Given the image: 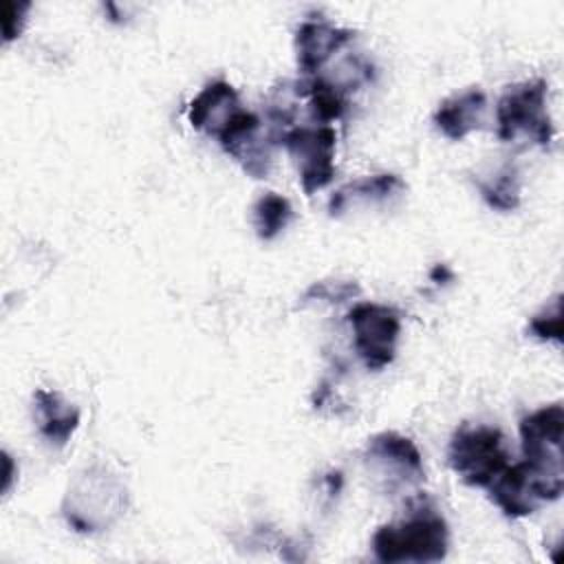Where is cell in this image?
I'll return each instance as SVG.
<instances>
[{
	"instance_id": "obj_9",
	"label": "cell",
	"mask_w": 564,
	"mask_h": 564,
	"mask_svg": "<svg viewBox=\"0 0 564 564\" xmlns=\"http://www.w3.org/2000/svg\"><path fill=\"white\" fill-rule=\"evenodd\" d=\"M562 436H564L562 403L544 405L520 419V441H522L524 460L546 471L549 476H557V478H564Z\"/></svg>"
},
{
	"instance_id": "obj_12",
	"label": "cell",
	"mask_w": 564,
	"mask_h": 564,
	"mask_svg": "<svg viewBox=\"0 0 564 564\" xmlns=\"http://www.w3.org/2000/svg\"><path fill=\"white\" fill-rule=\"evenodd\" d=\"M240 97L236 88L225 79H214L203 86V90L192 99L187 108V119L192 128L218 137L223 128L240 112Z\"/></svg>"
},
{
	"instance_id": "obj_21",
	"label": "cell",
	"mask_w": 564,
	"mask_h": 564,
	"mask_svg": "<svg viewBox=\"0 0 564 564\" xmlns=\"http://www.w3.org/2000/svg\"><path fill=\"white\" fill-rule=\"evenodd\" d=\"M29 9V0H0V29L4 42H11L22 33Z\"/></svg>"
},
{
	"instance_id": "obj_15",
	"label": "cell",
	"mask_w": 564,
	"mask_h": 564,
	"mask_svg": "<svg viewBox=\"0 0 564 564\" xmlns=\"http://www.w3.org/2000/svg\"><path fill=\"white\" fill-rule=\"evenodd\" d=\"M405 189V183L401 181L399 174L392 172H381L372 176L357 178L352 183L341 185L328 200V214L330 216H341L350 205L357 203H370V200H386L399 192Z\"/></svg>"
},
{
	"instance_id": "obj_13",
	"label": "cell",
	"mask_w": 564,
	"mask_h": 564,
	"mask_svg": "<svg viewBox=\"0 0 564 564\" xmlns=\"http://www.w3.org/2000/svg\"><path fill=\"white\" fill-rule=\"evenodd\" d=\"M485 110H487L485 93L480 88H469L445 99L434 112V123L447 139L460 141L471 130H478L482 126Z\"/></svg>"
},
{
	"instance_id": "obj_20",
	"label": "cell",
	"mask_w": 564,
	"mask_h": 564,
	"mask_svg": "<svg viewBox=\"0 0 564 564\" xmlns=\"http://www.w3.org/2000/svg\"><path fill=\"white\" fill-rule=\"evenodd\" d=\"M355 295H359V284L355 280H319L304 291L302 302H346Z\"/></svg>"
},
{
	"instance_id": "obj_17",
	"label": "cell",
	"mask_w": 564,
	"mask_h": 564,
	"mask_svg": "<svg viewBox=\"0 0 564 564\" xmlns=\"http://www.w3.org/2000/svg\"><path fill=\"white\" fill-rule=\"evenodd\" d=\"M300 93L308 99L311 115L322 123L339 119L346 110V93L330 79L319 77L315 82L300 84Z\"/></svg>"
},
{
	"instance_id": "obj_1",
	"label": "cell",
	"mask_w": 564,
	"mask_h": 564,
	"mask_svg": "<svg viewBox=\"0 0 564 564\" xmlns=\"http://www.w3.org/2000/svg\"><path fill=\"white\" fill-rule=\"evenodd\" d=\"M449 529L425 498L410 500L408 518L381 524L372 535V553L379 562H441L447 555Z\"/></svg>"
},
{
	"instance_id": "obj_8",
	"label": "cell",
	"mask_w": 564,
	"mask_h": 564,
	"mask_svg": "<svg viewBox=\"0 0 564 564\" xmlns=\"http://www.w3.org/2000/svg\"><path fill=\"white\" fill-rule=\"evenodd\" d=\"M280 143L297 165L304 194L311 196L333 181L337 134L330 126H293L280 137Z\"/></svg>"
},
{
	"instance_id": "obj_2",
	"label": "cell",
	"mask_w": 564,
	"mask_h": 564,
	"mask_svg": "<svg viewBox=\"0 0 564 564\" xmlns=\"http://www.w3.org/2000/svg\"><path fill=\"white\" fill-rule=\"evenodd\" d=\"M126 509V487L106 467L84 469L68 487L62 513L79 533H95L110 527Z\"/></svg>"
},
{
	"instance_id": "obj_14",
	"label": "cell",
	"mask_w": 564,
	"mask_h": 564,
	"mask_svg": "<svg viewBox=\"0 0 564 564\" xmlns=\"http://www.w3.org/2000/svg\"><path fill=\"white\" fill-rule=\"evenodd\" d=\"M33 414L40 434L57 447L66 445L79 425V410L55 390L37 388L33 392Z\"/></svg>"
},
{
	"instance_id": "obj_18",
	"label": "cell",
	"mask_w": 564,
	"mask_h": 564,
	"mask_svg": "<svg viewBox=\"0 0 564 564\" xmlns=\"http://www.w3.org/2000/svg\"><path fill=\"white\" fill-rule=\"evenodd\" d=\"M478 189L485 203L494 209L513 212L520 205V176L511 163H507L494 178L478 181Z\"/></svg>"
},
{
	"instance_id": "obj_6",
	"label": "cell",
	"mask_w": 564,
	"mask_h": 564,
	"mask_svg": "<svg viewBox=\"0 0 564 564\" xmlns=\"http://www.w3.org/2000/svg\"><path fill=\"white\" fill-rule=\"evenodd\" d=\"M491 500L500 507V511L509 518H522L533 511L542 502L557 500L564 489V478L549 476L538 469L529 460L507 465L489 485Z\"/></svg>"
},
{
	"instance_id": "obj_19",
	"label": "cell",
	"mask_w": 564,
	"mask_h": 564,
	"mask_svg": "<svg viewBox=\"0 0 564 564\" xmlns=\"http://www.w3.org/2000/svg\"><path fill=\"white\" fill-rule=\"evenodd\" d=\"M529 333L542 341L562 344V295H555L551 306L531 317Z\"/></svg>"
},
{
	"instance_id": "obj_4",
	"label": "cell",
	"mask_w": 564,
	"mask_h": 564,
	"mask_svg": "<svg viewBox=\"0 0 564 564\" xmlns=\"http://www.w3.org/2000/svg\"><path fill=\"white\" fill-rule=\"evenodd\" d=\"M546 82L529 79L509 86L496 106L498 137L513 141L520 134L531 137L538 145L546 148L553 141V123L546 112Z\"/></svg>"
},
{
	"instance_id": "obj_7",
	"label": "cell",
	"mask_w": 564,
	"mask_h": 564,
	"mask_svg": "<svg viewBox=\"0 0 564 564\" xmlns=\"http://www.w3.org/2000/svg\"><path fill=\"white\" fill-rule=\"evenodd\" d=\"M346 322L352 330V346L368 370H381L394 361L401 335V315L397 308L359 302L346 313Z\"/></svg>"
},
{
	"instance_id": "obj_10",
	"label": "cell",
	"mask_w": 564,
	"mask_h": 564,
	"mask_svg": "<svg viewBox=\"0 0 564 564\" xmlns=\"http://www.w3.org/2000/svg\"><path fill=\"white\" fill-rule=\"evenodd\" d=\"M262 121L256 112L240 110L216 137L220 148L234 156L251 178H264L271 167V134H260Z\"/></svg>"
},
{
	"instance_id": "obj_5",
	"label": "cell",
	"mask_w": 564,
	"mask_h": 564,
	"mask_svg": "<svg viewBox=\"0 0 564 564\" xmlns=\"http://www.w3.org/2000/svg\"><path fill=\"white\" fill-rule=\"evenodd\" d=\"M364 465L375 478V485L388 494H399L419 487L425 480L423 456L412 438L399 432H379L368 438Z\"/></svg>"
},
{
	"instance_id": "obj_11",
	"label": "cell",
	"mask_w": 564,
	"mask_h": 564,
	"mask_svg": "<svg viewBox=\"0 0 564 564\" xmlns=\"http://www.w3.org/2000/svg\"><path fill=\"white\" fill-rule=\"evenodd\" d=\"M355 37L352 29L335 26L326 18H308L295 31V57L302 73H317L339 48Z\"/></svg>"
},
{
	"instance_id": "obj_3",
	"label": "cell",
	"mask_w": 564,
	"mask_h": 564,
	"mask_svg": "<svg viewBox=\"0 0 564 564\" xmlns=\"http://www.w3.org/2000/svg\"><path fill=\"white\" fill-rule=\"evenodd\" d=\"M507 458L505 436L494 425L463 423L447 447L449 467L471 487H487L507 467Z\"/></svg>"
},
{
	"instance_id": "obj_16",
	"label": "cell",
	"mask_w": 564,
	"mask_h": 564,
	"mask_svg": "<svg viewBox=\"0 0 564 564\" xmlns=\"http://www.w3.org/2000/svg\"><path fill=\"white\" fill-rule=\"evenodd\" d=\"M253 229L260 240H273L293 218V207L286 196L267 192L253 203Z\"/></svg>"
},
{
	"instance_id": "obj_22",
	"label": "cell",
	"mask_w": 564,
	"mask_h": 564,
	"mask_svg": "<svg viewBox=\"0 0 564 564\" xmlns=\"http://www.w3.org/2000/svg\"><path fill=\"white\" fill-rule=\"evenodd\" d=\"M2 463H4V485H2V491H9V485H11V465H13V460H11V456L4 452L2 454Z\"/></svg>"
}]
</instances>
